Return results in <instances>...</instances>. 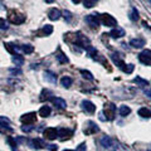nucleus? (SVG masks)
Returning a JSON list of instances; mask_svg holds the SVG:
<instances>
[{"mask_svg": "<svg viewBox=\"0 0 151 151\" xmlns=\"http://www.w3.org/2000/svg\"><path fill=\"white\" fill-rule=\"evenodd\" d=\"M9 20H10V23H13V24H23V23L25 22V15H23V14L20 13H14L12 12L10 14H9Z\"/></svg>", "mask_w": 151, "mask_h": 151, "instance_id": "f257e3e1", "label": "nucleus"}, {"mask_svg": "<svg viewBox=\"0 0 151 151\" xmlns=\"http://www.w3.org/2000/svg\"><path fill=\"white\" fill-rule=\"evenodd\" d=\"M100 19L103 23V25H106V27H116L117 25V20L112 15H110V14H103V15H101Z\"/></svg>", "mask_w": 151, "mask_h": 151, "instance_id": "f03ea898", "label": "nucleus"}, {"mask_svg": "<svg viewBox=\"0 0 151 151\" xmlns=\"http://www.w3.org/2000/svg\"><path fill=\"white\" fill-rule=\"evenodd\" d=\"M35 120H37V115L35 113H33V112L27 113V115H23L20 117V121L23 122V124H25V125H33L35 122Z\"/></svg>", "mask_w": 151, "mask_h": 151, "instance_id": "7ed1b4c3", "label": "nucleus"}, {"mask_svg": "<svg viewBox=\"0 0 151 151\" xmlns=\"http://www.w3.org/2000/svg\"><path fill=\"white\" fill-rule=\"evenodd\" d=\"M101 145L103 146L105 149H108V150H115L113 146H115V141H113L110 136H103V137L100 140Z\"/></svg>", "mask_w": 151, "mask_h": 151, "instance_id": "20e7f679", "label": "nucleus"}, {"mask_svg": "<svg viewBox=\"0 0 151 151\" xmlns=\"http://www.w3.org/2000/svg\"><path fill=\"white\" fill-rule=\"evenodd\" d=\"M44 137L48 140H54L55 137H58V130H55L54 127H48L44 130Z\"/></svg>", "mask_w": 151, "mask_h": 151, "instance_id": "39448f33", "label": "nucleus"}, {"mask_svg": "<svg viewBox=\"0 0 151 151\" xmlns=\"http://www.w3.org/2000/svg\"><path fill=\"white\" fill-rule=\"evenodd\" d=\"M86 20L89 25H91L92 28H97L98 25H100V22H101V19L96 17V14H89V15L86 18Z\"/></svg>", "mask_w": 151, "mask_h": 151, "instance_id": "423d86ee", "label": "nucleus"}, {"mask_svg": "<svg viewBox=\"0 0 151 151\" xmlns=\"http://www.w3.org/2000/svg\"><path fill=\"white\" fill-rule=\"evenodd\" d=\"M139 59L144 64H150L151 63V50H144L142 53L139 55Z\"/></svg>", "mask_w": 151, "mask_h": 151, "instance_id": "0eeeda50", "label": "nucleus"}, {"mask_svg": "<svg viewBox=\"0 0 151 151\" xmlns=\"http://www.w3.org/2000/svg\"><path fill=\"white\" fill-rule=\"evenodd\" d=\"M82 108L88 113H93L94 111H96V106H94L91 101H87V100L82 102Z\"/></svg>", "mask_w": 151, "mask_h": 151, "instance_id": "6e6552de", "label": "nucleus"}, {"mask_svg": "<svg viewBox=\"0 0 151 151\" xmlns=\"http://www.w3.org/2000/svg\"><path fill=\"white\" fill-rule=\"evenodd\" d=\"M130 45L132 48H142L145 45V40L141 39V38H135V39L130 40Z\"/></svg>", "mask_w": 151, "mask_h": 151, "instance_id": "1a4fd4ad", "label": "nucleus"}, {"mask_svg": "<svg viewBox=\"0 0 151 151\" xmlns=\"http://www.w3.org/2000/svg\"><path fill=\"white\" fill-rule=\"evenodd\" d=\"M110 35L112 38H122L125 35V30L122 29V28H119V27H116L115 29H112L111 33H110Z\"/></svg>", "mask_w": 151, "mask_h": 151, "instance_id": "9d476101", "label": "nucleus"}, {"mask_svg": "<svg viewBox=\"0 0 151 151\" xmlns=\"http://www.w3.org/2000/svg\"><path fill=\"white\" fill-rule=\"evenodd\" d=\"M72 135H73V132L70 131V130H68V129H60L58 131V136H60V139H62V140L69 139Z\"/></svg>", "mask_w": 151, "mask_h": 151, "instance_id": "9b49d317", "label": "nucleus"}, {"mask_svg": "<svg viewBox=\"0 0 151 151\" xmlns=\"http://www.w3.org/2000/svg\"><path fill=\"white\" fill-rule=\"evenodd\" d=\"M48 15H49V19H50V20H58L62 14H60V12L58 10V9H55V8H54V9H50L49 13H48Z\"/></svg>", "mask_w": 151, "mask_h": 151, "instance_id": "f8f14e48", "label": "nucleus"}, {"mask_svg": "<svg viewBox=\"0 0 151 151\" xmlns=\"http://www.w3.org/2000/svg\"><path fill=\"white\" fill-rule=\"evenodd\" d=\"M52 101H53V103L58 108H65V107H67V102H65L63 98H60V97H54Z\"/></svg>", "mask_w": 151, "mask_h": 151, "instance_id": "ddd939ff", "label": "nucleus"}, {"mask_svg": "<svg viewBox=\"0 0 151 151\" xmlns=\"http://www.w3.org/2000/svg\"><path fill=\"white\" fill-rule=\"evenodd\" d=\"M139 115L141 117H144V119H150L151 117V111L147 110L146 107H142V108H140L139 110Z\"/></svg>", "mask_w": 151, "mask_h": 151, "instance_id": "4468645a", "label": "nucleus"}, {"mask_svg": "<svg viewBox=\"0 0 151 151\" xmlns=\"http://www.w3.org/2000/svg\"><path fill=\"white\" fill-rule=\"evenodd\" d=\"M50 112H52V110H50V107L49 106H43L39 110V115L42 116V117H48L49 115H50Z\"/></svg>", "mask_w": 151, "mask_h": 151, "instance_id": "2eb2a0df", "label": "nucleus"}, {"mask_svg": "<svg viewBox=\"0 0 151 151\" xmlns=\"http://www.w3.org/2000/svg\"><path fill=\"white\" fill-rule=\"evenodd\" d=\"M120 115L122 116V117H125V116H127V115H130V113H131V108L129 107V106H121L120 107Z\"/></svg>", "mask_w": 151, "mask_h": 151, "instance_id": "dca6fc26", "label": "nucleus"}, {"mask_svg": "<svg viewBox=\"0 0 151 151\" xmlns=\"http://www.w3.org/2000/svg\"><path fill=\"white\" fill-rule=\"evenodd\" d=\"M72 78H69V77H63L62 79H60V83H62V86L65 87V88H68L72 86Z\"/></svg>", "mask_w": 151, "mask_h": 151, "instance_id": "f3484780", "label": "nucleus"}, {"mask_svg": "<svg viewBox=\"0 0 151 151\" xmlns=\"http://www.w3.org/2000/svg\"><path fill=\"white\" fill-rule=\"evenodd\" d=\"M44 76H45V79H47V81H49V82H52V83H55V82H57V77H55V76L52 73V72H49V70H47V72L44 73Z\"/></svg>", "mask_w": 151, "mask_h": 151, "instance_id": "a211bd4d", "label": "nucleus"}, {"mask_svg": "<svg viewBox=\"0 0 151 151\" xmlns=\"http://www.w3.org/2000/svg\"><path fill=\"white\" fill-rule=\"evenodd\" d=\"M55 57H57V59H58L59 63H67V62H68V58H67V57H65V54L62 53L60 50L58 52V54H57Z\"/></svg>", "mask_w": 151, "mask_h": 151, "instance_id": "6ab92c4d", "label": "nucleus"}, {"mask_svg": "<svg viewBox=\"0 0 151 151\" xmlns=\"http://www.w3.org/2000/svg\"><path fill=\"white\" fill-rule=\"evenodd\" d=\"M32 146H33V147H34V149H42V147H43V142H42V141L39 140V139H34V140H32Z\"/></svg>", "mask_w": 151, "mask_h": 151, "instance_id": "aec40b11", "label": "nucleus"}, {"mask_svg": "<svg viewBox=\"0 0 151 151\" xmlns=\"http://www.w3.org/2000/svg\"><path fill=\"white\" fill-rule=\"evenodd\" d=\"M13 62L15 63V65H22L24 60H23V58L19 54H14L13 55Z\"/></svg>", "mask_w": 151, "mask_h": 151, "instance_id": "412c9836", "label": "nucleus"}, {"mask_svg": "<svg viewBox=\"0 0 151 151\" xmlns=\"http://www.w3.org/2000/svg\"><path fill=\"white\" fill-rule=\"evenodd\" d=\"M130 19H131V20H137V19H139V12L136 10V8H132L131 9Z\"/></svg>", "mask_w": 151, "mask_h": 151, "instance_id": "4be33fe9", "label": "nucleus"}, {"mask_svg": "<svg viewBox=\"0 0 151 151\" xmlns=\"http://www.w3.org/2000/svg\"><path fill=\"white\" fill-rule=\"evenodd\" d=\"M43 33L45 35H50L52 33H53V27L49 25V24H45L44 28H43Z\"/></svg>", "mask_w": 151, "mask_h": 151, "instance_id": "5701e85b", "label": "nucleus"}, {"mask_svg": "<svg viewBox=\"0 0 151 151\" xmlns=\"http://www.w3.org/2000/svg\"><path fill=\"white\" fill-rule=\"evenodd\" d=\"M23 50H24V53L29 54V53H33V50H34V47L30 45V44H25L23 47Z\"/></svg>", "mask_w": 151, "mask_h": 151, "instance_id": "b1692460", "label": "nucleus"}, {"mask_svg": "<svg viewBox=\"0 0 151 151\" xmlns=\"http://www.w3.org/2000/svg\"><path fill=\"white\" fill-rule=\"evenodd\" d=\"M81 74H83V77L87 78V79H89V81H93V76H92V73H89L88 70L82 69V70H81Z\"/></svg>", "mask_w": 151, "mask_h": 151, "instance_id": "393cba45", "label": "nucleus"}, {"mask_svg": "<svg viewBox=\"0 0 151 151\" xmlns=\"http://www.w3.org/2000/svg\"><path fill=\"white\" fill-rule=\"evenodd\" d=\"M96 1H98V0H83V4L86 8H92L96 4Z\"/></svg>", "mask_w": 151, "mask_h": 151, "instance_id": "a878e982", "label": "nucleus"}, {"mask_svg": "<svg viewBox=\"0 0 151 151\" xmlns=\"http://www.w3.org/2000/svg\"><path fill=\"white\" fill-rule=\"evenodd\" d=\"M134 82L141 84V86H147V84H149V82L146 81V79H142V78H140V77H136V78L134 79Z\"/></svg>", "mask_w": 151, "mask_h": 151, "instance_id": "bb28decb", "label": "nucleus"}, {"mask_svg": "<svg viewBox=\"0 0 151 151\" xmlns=\"http://www.w3.org/2000/svg\"><path fill=\"white\" fill-rule=\"evenodd\" d=\"M4 45H5V48L10 52V53H14V52H15V47H14L12 43H5Z\"/></svg>", "mask_w": 151, "mask_h": 151, "instance_id": "cd10ccee", "label": "nucleus"}, {"mask_svg": "<svg viewBox=\"0 0 151 151\" xmlns=\"http://www.w3.org/2000/svg\"><path fill=\"white\" fill-rule=\"evenodd\" d=\"M8 142L10 144V146H12V149H13V151H17V144L14 142V140L12 139V137H8Z\"/></svg>", "mask_w": 151, "mask_h": 151, "instance_id": "c85d7f7f", "label": "nucleus"}, {"mask_svg": "<svg viewBox=\"0 0 151 151\" xmlns=\"http://www.w3.org/2000/svg\"><path fill=\"white\" fill-rule=\"evenodd\" d=\"M124 70L126 73H131L134 70V64H127V67H124Z\"/></svg>", "mask_w": 151, "mask_h": 151, "instance_id": "c756f323", "label": "nucleus"}, {"mask_svg": "<svg viewBox=\"0 0 151 151\" xmlns=\"http://www.w3.org/2000/svg\"><path fill=\"white\" fill-rule=\"evenodd\" d=\"M0 28H1V29H6L8 28V25H6V23H5L4 19H0Z\"/></svg>", "mask_w": 151, "mask_h": 151, "instance_id": "7c9ffc66", "label": "nucleus"}, {"mask_svg": "<svg viewBox=\"0 0 151 151\" xmlns=\"http://www.w3.org/2000/svg\"><path fill=\"white\" fill-rule=\"evenodd\" d=\"M63 14H64V18H67V20H70V19H72V15H70V13L68 10H65Z\"/></svg>", "mask_w": 151, "mask_h": 151, "instance_id": "2f4dec72", "label": "nucleus"}, {"mask_svg": "<svg viewBox=\"0 0 151 151\" xmlns=\"http://www.w3.org/2000/svg\"><path fill=\"white\" fill-rule=\"evenodd\" d=\"M0 122H4V124H9V120L6 117H0Z\"/></svg>", "mask_w": 151, "mask_h": 151, "instance_id": "473e14b6", "label": "nucleus"}, {"mask_svg": "<svg viewBox=\"0 0 151 151\" xmlns=\"http://www.w3.org/2000/svg\"><path fill=\"white\" fill-rule=\"evenodd\" d=\"M145 93H146V96H149V97L151 98V89H146Z\"/></svg>", "mask_w": 151, "mask_h": 151, "instance_id": "72a5a7b5", "label": "nucleus"}, {"mask_svg": "<svg viewBox=\"0 0 151 151\" xmlns=\"http://www.w3.org/2000/svg\"><path fill=\"white\" fill-rule=\"evenodd\" d=\"M84 150V145L82 144V145H79V147H78V151H83Z\"/></svg>", "mask_w": 151, "mask_h": 151, "instance_id": "f704fd0d", "label": "nucleus"}, {"mask_svg": "<svg viewBox=\"0 0 151 151\" xmlns=\"http://www.w3.org/2000/svg\"><path fill=\"white\" fill-rule=\"evenodd\" d=\"M49 149H50V150H57V146H54V145H49Z\"/></svg>", "mask_w": 151, "mask_h": 151, "instance_id": "c9c22d12", "label": "nucleus"}, {"mask_svg": "<svg viewBox=\"0 0 151 151\" xmlns=\"http://www.w3.org/2000/svg\"><path fill=\"white\" fill-rule=\"evenodd\" d=\"M44 1H45V3H49V4H52V3L54 1V0H44Z\"/></svg>", "mask_w": 151, "mask_h": 151, "instance_id": "e433bc0d", "label": "nucleus"}, {"mask_svg": "<svg viewBox=\"0 0 151 151\" xmlns=\"http://www.w3.org/2000/svg\"><path fill=\"white\" fill-rule=\"evenodd\" d=\"M73 3H76V4H78V3H81V0H72Z\"/></svg>", "mask_w": 151, "mask_h": 151, "instance_id": "4c0bfd02", "label": "nucleus"}, {"mask_svg": "<svg viewBox=\"0 0 151 151\" xmlns=\"http://www.w3.org/2000/svg\"><path fill=\"white\" fill-rule=\"evenodd\" d=\"M64 151H73V150H64Z\"/></svg>", "mask_w": 151, "mask_h": 151, "instance_id": "58836bf2", "label": "nucleus"}, {"mask_svg": "<svg viewBox=\"0 0 151 151\" xmlns=\"http://www.w3.org/2000/svg\"><path fill=\"white\" fill-rule=\"evenodd\" d=\"M150 1H151V0H150Z\"/></svg>", "mask_w": 151, "mask_h": 151, "instance_id": "ea45409f", "label": "nucleus"}]
</instances>
